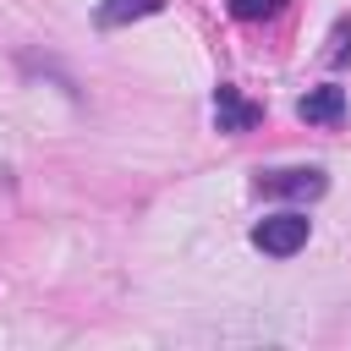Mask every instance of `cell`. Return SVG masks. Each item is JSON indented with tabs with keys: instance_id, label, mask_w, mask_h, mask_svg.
Segmentation results:
<instances>
[{
	"instance_id": "1",
	"label": "cell",
	"mask_w": 351,
	"mask_h": 351,
	"mask_svg": "<svg viewBox=\"0 0 351 351\" xmlns=\"http://www.w3.org/2000/svg\"><path fill=\"white\" fill-rule=\"evenodd\" d=\"M307 230H313V219L296 214V208H285V214H269V219L252 225V247L269 252V258H291V252L307 247Z\"/></svg>"
},
{
	"instance_id": "2",
	"label": "cell",
	"mask_w": 351,
	"mask_h": 351,
	"mask_svg": "<svg viewBox=\"0 0 351 351\" xmlns=\"http://www.w3.org/2000/svg\"><path fill=\"white\" fill-rule=\"evenodd\" d=\"M258 192H269V197H324L329 192V176L318 170V165H296V170H263L258 176Z\"/></svg>"
},
{
	"instance_id": "3",
	"label": "cell",
	"mask_w": 351,
	"mask_h": 351,
	"mask_svg": "<svg viewBox=\"0 0 351 351\" xmlns=\"http://www.w3.org/2000/svg\"><path fill=\"white\" fill-rule=\"evenodd\" d=\"M296 115H302L307 126H340V121H346V88H340V82L307 88L302 104H296Z\"/></svg>"
},
{
	"instance_id": "4",
	"label": "cell",
	"mask_w": 351,
	"mask_h": 351,
	"mask_svg": "<svg viewBox=\"0 0 351 351\" xmlns=\"http://www.w3.org/2000/svg\"><path fill=\"white\" fill-rule=\"evenodd\" d=\"M258 121H263V110H258L252 99H241L230 82L214 88V126H219V132H252Z\"/></svg>"
},
{
	"instance_id": "5",
	"label": "cell",
	"mask_w": 351,
	"mask_h": 351,
	"mask_svg": "<svg viewBox=\"0 0 351 351\" xmlns=\"http://www.w3.org/2000/svg\"><path fill=\"white\" fill-rule=\"evenodd\" d=\"M154 11H165V0H104L99 5V27H126V22L154 16Z\"/></svg>"
},
{
	"instance_id": "6",
	"label": "cell",
	"mask_w": 351,
	"mask_h": 351,
	"mask_svg": "<svg viewBox=\"0 0 351 351\" xmlns=\"http://www.w3.org/2000/svg\"><path fill=\"white\" fill-rule=\"evenodd\" d=\"M285 0H230V16L236 22H263V16H280Z\"/></svg>"
},
{
	"instance_id": "7",
	"label": "cell",
	"mask_w": 351,
	"mask_h": 351,
	"mask_svg": "<svg viewBox=\"0 0 351 351\" xmlns=\"http://www.w3.org/2000/svg\"><path fill=\"white\" fill-rule=\"evenodd\" d=\"M346 38H351V22H340V27H335V44H329V60H346V55H351V49H346Z\"/></svg>"
}]
</instances>
